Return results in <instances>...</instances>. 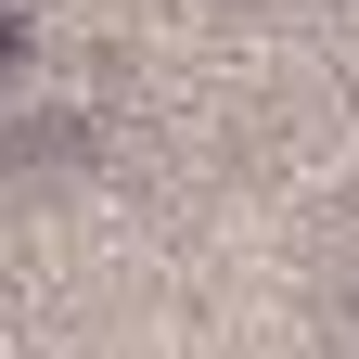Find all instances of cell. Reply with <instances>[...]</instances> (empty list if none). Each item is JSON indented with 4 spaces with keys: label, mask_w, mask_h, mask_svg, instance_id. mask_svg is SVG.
I'll return each mask as SVG.
<instances>
[{
    "label": "cell",
    "mask_w": 359,
    "mask_h": 359,
    "mask_svg": "<svg viewBox=\"0 0 359 359\" xmlns=\"http://www.w3.org/2000/svg\"><path fill=\"white\" fill-rule=\"evenodd\" d=\"M13 90H26V39L0 26V116H13Z\"/></svg>",
    "instance_id": "6da1fadb"
}]
</instances>
